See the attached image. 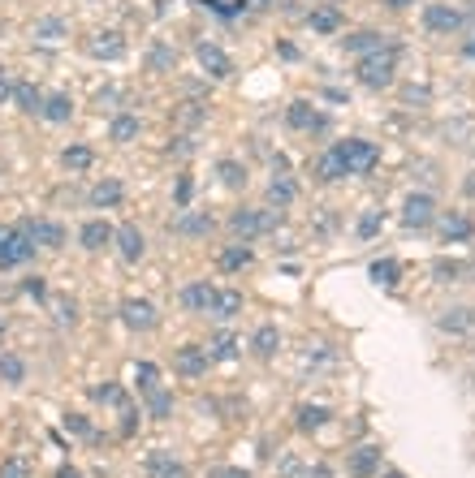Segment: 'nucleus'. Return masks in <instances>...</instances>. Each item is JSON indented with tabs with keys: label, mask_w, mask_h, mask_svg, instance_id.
I'll return each mask as SVG.
<instances>
[{
	"label": "nucleus",
	"mask_w": 475,
	"mask_h": 478,
	"mask_svg": "<svg viewBox=\"0 0 475 478\" xmlns=\"http://www.w3.org/2000/svg\"><path fill=\"white\" fill-rule=\"evenodd\" d=\"M91 401H96V405H108V410H126V405H130V397H126L121 383H100V388H91Z\"/></svg>",
	"instance_id": "obj_30"
},
{
	"label": "nucleus",
	"mask_w": 475,
	"mask_h": 478,
	"mask_svg": "<svg viewBox=\"0 0 475 478\" xmlns=\"http://www.w3.org/2000/svg\"><path fill=\"white\" fill-rule=\"evenodd\" d=\"M359 82L368 87V91H385V87H393V73H398V52L393 48H380V52H368V57H359Z\"/></svg>",
	"instance_id": "obj_1"
},
{
	"label": "nucleus",
	"mask_w": 475,
	"mask_h": 478,
	"mask_svg": "<svg viewBox=\"0 0 475 478\" xmlns=\"http://www.w3.org/2000/svg\"><path fill=\"white\" fill-rule=\"evenodd\" d=\"M113 242H117V255H121V263H138V258L147 255V237L138 233V224H121V228L113 233Z\"/></svg>",
	"instance_id": "obj_11"
},
{
	"label": "nucleus",
	"mask_w": 475,
	"mask_h": 478,
	"mask_svg": "<svg viewBox=\"0 0 475 478\" xmlns=\"http://www.w3.org/2000/svg\"><path fill=\"white\" fill-rule=\"evenodd\" d=\"M135 383H138V392L160 388V366H156V362H138V366H135Z\"/></svg>",
	"instance_id": "obj_40"
},
{
	"label": "nucleus",
	"mask_w": 475,
	"mask_h": 478,
	"mask_svg": "<svg viewBox=\"0 0 475 478\" xmlns=\"http://www.w3.org/2000/svg\"><path fill=\"white\" fill-rule=\"evenodd\" d=\"M385 4H389V9H410L415 0H385Z\"/></svg>",
	"instance_id": "obj_55"
},
{
	"label": "nucleus",
	"mask_w": 475,
	"mask_h": 478,
	"mask_svg": "<svg viewBox=\"0 0 475 478\" xmlns=\"http://www.w3.org/2000/svg\"><path fill=\"white\" fill-rule=\"evenodd\" d=\"M121 323H126L130 332H152V328L160 323V315H156V306H152L147 297H126V302H121Z\"/></svg>",
	"instance_id": "obj_7"
},
{
	"label": "nucleus",
	"mask_w": 475,
	"mask_h": 478,
	"mask_svg": "<svg viewBox=\"0 0 475 478\" xmlns=\"http://www.w3.org/2000/svg\"><path fill=\"white\" fill-rule=\"evenodd\" d=\"M285 121H290V129H299V134H324L329 129V117L315 104H307V99H294L285 108Z\"/></svg>",
	"instance_id": "obj_5"
},
{
	"label": "nucleus",
	"mask_w": 475,
	"mask_h": 478,
	"mask_svg": "<svg viewBox=\"0 0 475 478\" xmlns=\"http://www.w3.org/2000/svg\"><path fill=\"white\" fill-rule=\"evenodd\" d=\"M276 474L281 478H303L307 474V466L294 457V452H281V461H276Z\"/></svg>",
	"instance_id": "obj_44"
},
{
	"label": "nucleus",
	"mask_w": 475,
	"mask_h": 478,
	"mask_svg": "<svg viewBox=\"0 0 475 478\" xmlns=\"http://www.w3.org/2000/svg\"><path fill=\"white\" fill-rule=\"evenodd\" d=\"M207 366H212V358H207L204 345H182V350L173 353V371H177V375H186V380H199V375H207Z\"/></svg>",
	"instance_id": "obj_9"
},
{
	"label": "nucleus",
	"mask_w": 475,
	"mask_h": 478,
	"mask_svg": "<svg viewBox=\"0 0 475 478\" xmlns=\"http://www.w3.org/2000/svg\"><path fill=\"white\" fill-rule=\"evenodd\" d=\"M87 52H91L96 61H121V57H126V39H121V31H100L87 43Z\"/></svg>",
	"instance_id": "obj_13"
},
{
	"label": "nucleus",
	"mask_w": 475,
	"mask_h": 478,
	"mask_svg": "<svg viewBox=\"0 0 475 478\" xmlns=\"http://www.w3.org/2000/svg\"><path fill=\"white\" fill-rule=\"evenodd\" d=\"M432 220H437V198L432 194H410L402 203V224L407 228H428Z\"/></svg>",
	"instance_id": "obj_10"
},
{
	"label": "nucleus",
	"mask_w": 475,
	"mask_h": 478,
	"mask_svg": "<svg viewBox=\"0 0 475 478\" xmlns=\"http://www.w3.org/2000/svg\"><path fill=\"white\" fill-rule=\"evenodd\" d=\"M341 48H346V52H359V57H368V52H380V48H385V35H376V31L346 35V39H341Z\"/></svg>",
	"instance_id": "obj_28"
},
{
	"label": "nucleus",
	"mask_w": 475,
	"mask_h": 478,
	"mask_svg": "<svg viewBox=\"0 0 475 478\" xmlns=\"http://www.w3.org/2000/svg\"><path fill=\"white\" fill-rule=\"evenodd\" d=\"M372 281H376V285H385V289H393L398 281H402V263H398V258H376V263H372Z\"/></svg>",
	"instance_id": "obj_36"
},
{
	"label": "nucleus",
	"mask_w": 475,
	"mask_h": 478,
	"mask_svg": "<svg viewBox=\"0 0 475 478\" xmlns=\"http://www.w3.org/2000/svg\"><path fill=\"white\" fill-rule=\"evenodd\" d=\"M31 39L35 43H43V48H57V43H66L69 39V22L66 18H39L31 27Z\"/></svg>",
	"instance_id": "obj_14"
},
{
	"label": "nucleus",
	"mask_w": 475,
	"mask_h": 478,
	"mask_svg": "<svg viewBox=\"0 0 475 478\" xmlns=\"http://www.w3.org/2000/svg\"><path fill=\"white\" fill-rule=\"evenodd\" d=\"M4 237H9V228H0V242H4Z\"/></svg>",
	"instance_id": "obj_58"
},
{
	"label": "nucleus",
	"mask_w": 475,
	"mask_h": 478,
	"mask_svg": "<svg viewBox=\"0 0 475 478\" xmlns=\"http://www.w3.org/2000/svg\"><path fill=\"white\" fill-rule=\"evenodd\" d=\"M329 422H333V410H329V405H299V410H294V427L307 431V436H311V431H324Z\"/></svg>",
	"instance_id": "obj_17"
},
{
	"label": "nucleus",
	"mask_w": 475,
	"mask_h": 478,
	"mask_svg": "<svg viewBox=\"0 0 475 478\" xmlns=\"http://www.w3.org/2000/svg\"><path fill=\"white\" fill-rule=\"evenodd\" d=\"M350 474L354 478H372L380 474V444H363L350 452Z\"/></svg>",
	"instance_id": "obj_18"
},
{
	"label": "nucleus",
	"mask_w": 475,
	"mask_h": 478,
	"mask_svg": "<svg viewBox=\"0 0 475 478\" xmlns=\"http://www.w3.org/2000/svg\"><path fill=\"white\" fill-rule=\"evenodd\" d=\"M207 315L221 319V323H225V319H234V315H242V293H238V289H216V293H212Z\"/></svg>",
	"instance_id": "obj_19"
},
{
	"label": "nucleus",
	"mask_w": 475,
	"mask_h": 478,
	"mask_svg": "<svg viewBox=\"0 0 475 478\" xmlns=\"http://www.w3.org/2000/svg\"><path fill=\"white\" fill-rule=\"evenodd\" d=\"M195 57H199V65H204L207 78H230L234 73V61L225 57V48H216V43H199L195 48Z\"/></svg>",
	"instance_id": "obj_12"
},
{
	"label": "nucleus",
	"mask_w": 475,
	"mask_h": 478,
	"mask_svg": "<svg viewBox=\"0 0 475 478\" xmlns=\"http://www.w3.org/2000/svg\"><path fill=\"white\" fill-rule=\"evenodd\" d=\"M333 147H338V156L350 177H363V173H372L376 164H380V147L368 143V138H346V143H333Z\"/></svg>",
	"instance_id": "obj_2"
},
{
	"label": "nucleus",
	"mask_w": 475,
	"mask_h": 478,
	"mask_svg": "<svg viewBox=\"0 0 475 478\" xmlns=\"http://www.w3.org/2000/svg\"><path fill=\"white\" fill-rule=\"evenodd\" d=\"M216 177H221L225 190H242V186H246V168H242L238 159H221V164H216Z\"/></svg>",
	"instance_id": "obj_37"
},
{
	"label": "nucleus",
	"mask_w": 475,
	"mask_h": 478,
	"mask_svg": "<svg viewBox=\"0 0 475 478\" xmlns=\"http://www.w3.org/2000/svg\"><path fill=\"white\" fill-rule=\"evenodd\" d=\"M147 478H191V470L173 457V452H165V448H156L152 457H147Z\"/></svg>",
	"instance_id": "obj_15"
},
{
	"label": "nucleus",
	"mask_w": 475,
	"mask_h": 478,
	"mask_svg": "<svg viewBox=\"0 0 475 478\" xmlns=\"http://www.w3.org/2000/svg\"><path fill=\"white\" fill-rule=\"evenodd\" d=\"M147 65H152L156 73H165V69H173V65H177V52L160 43V48H152V57H147Z\"/></svg>",
	"instance_id": "obj_43"
},
{
	"label": "nucleus",
	"mask_w": 475,
	"mask_h": 478,
	"mask_svg": "<svg viewBox=\"0 0 475 478\" xmlns=\"http://www.w3.org/2000/svg\"><path fill=\"white\" fill-rule=\"evenodd\" d=\"M177 233H191V237H204V233H212V216H182L177 220Z\"/></svg>",
	"instance_id": "obj_41"
},
{
	"label": "nucleus",
	"mask_w": 475,
	"mask_h": 478,
	"mask_svg": "<svg viewBox=\"0 0 475 478\" xmlns=\"http://www.w3.org/2000/svg\"><path fill=\"white\" fill-rule=\"evenodd\" d=\"M13 82H18V78H13V69H4V65H0V104H9V99H13Z\"/></svg>",
	"instance_id": "obj_49"
},
{
	"label": "nucleus",
	"mask_w": 475,
	"mask_h": 478,
	"mask_svg": "<svg viewBox=\"0 0 475 478\" xmlns=\"http://www.w3.org/2000/svg\"><path fill=\"white\" fill-rule=\"evenodd\" d=\"M276 350H281V332H276V323L255 328V336H251V353L269 362V358H276Z\"/></svg>",
	"instance_id": "obj_24"
},
{
	"label": "nucleus",
	"mask_w": 475,
	"mask_h": 478,
	"mask_svg": "<svg viewBox=\"0 0 475 478\" xmlns=\"http://www.w3.org/2000/svg\"><path fill=\"white\" fill-rule=\"evenodd\" d=\"M74 319H78V302H57V323L74 328Z\"/></svg>",
	"instance_id": "obj_48"
},
{
	"label": "nucleus",
	"mask_w": 475,
	"mask_h": 478,
	"mask_svg": "<svg viewBox=\"0 0 475 478\" xmlns=\"http://www.w3.org/2000/svg\"><path fill=\"white\" fill-rule=\"evenodd\" d=\"M471 323H475L471 311H449V315L441 319V328H445V332H467Z\"/></svg>",
	"instance_id": "obj_46"
},
{
	"label": "nucleus",
	"mask_w": 475,
	"mask_h": 478,
	"mask_svg": "<svg viewBox=\"0 0 475 478\" xmlns=\"http://www.w3.org/2000/svg\"><path fill=\"white\" fill-rule=\"evenodd\" d=\"M294 198H299V186H294L290 177H272L269 181V203L276 207V212H285Z\"/></svg>",
	"instance_id": "obj_32"
},
{
	"label": "nucleus",
	"mask_w": 475,
	"mask_h": 478,
	"mask_svg": "<svg viewBox=\"0 0 475 478\" xmlns=\"http://www.w3.org/2000/svg\"><path fill=\"white\" fill-rule=\"evenodd\" d=\"M380 478H407V474H402V470H385Z\"/></svg>",
	"instance_id": "obj_56"
},
{
	"label": "nucleus",
	"mask_w": 475,
	"mask_h": 478,
	"mask_svg": "<svg viewBox=\"0 0 475 478\" xmlns=\"http://www.w3.org/2000/svg\"><path fill=\"white\" fill-rule=\"evenodd\" d=\"M204 350H207V358H212V362H234L238 353H242V341H238L234 332H216Z\"/></svg>",
	"instance_id": "obj_25"
},
{
	"label": "nucleus",
	"mask_w": 475,
	"mask_h": 478,
	"mask_svg": "<svg viewBox=\"0 0 475 478\" xmlns=\"http://www.w3.org/2000/svg\"><path fill=\"white\" fill-rule=\"evenodd\" d=\"M380 228H385V216H380V212H363V216H359V228H354V233H359L363 242H372Z\"/></svg>",
	"instance_id": "obj_42"
},
{
	"label": "nucleus",
	"mask_w": 475,
	"mask_h": 478,
	"mask_svg": "<svg viewBox=\"0 0 475 478\" xmlns=\"http://www.w3.org/2000/svg\"><path fill=\"white\" fill-rule=\"evenodd\" d=\"M4 332H9V319L0 315V336H4Z\"/></svg>",
	"instance_id": "obj_57"
},
{
	"label": "nucleus",
	"mask_w": 475,
	"mask_h": 478,
	"mask_svg": "<svg viewBox=\"0 0 475 478\" xmlns=\"http://www.w3.org/2000/svg\"><path fill=\"white\" fill-rule=\"evenodd\" d=\"M463 22H467V13L458 9V4H424V31H432V35H454V31H463Z\"/></svg>",
	"instance_id": "obj_4"
},
{
	"label": "nucleus",
	"mask_w": 475,
	"mask_h": 478,
	"mask_svg": "<svg viewBox=\"0 0 475 478\" xmlns=\"http://www.w3.org/2000/svg\"><path fill=\"white\" fill-rule=\"evenodd\" d=\"M57 478H82V470H78V466H61V470H57Z\"/></svg>",
	"instance_id": "obj_53"
},
{
	"label": "nucleus",
	"mask_w": 475,
	"mask_h": 478,
	"mask_svg": "<svg viewBox=\"0 0 475 478\" xmlns=\"http://www.w3.org/2000/svg\"><path fill=\"white\" fill-rule=\"evenodd\" d=\"M216 263H221V272H242V267H251V263H255V251H251L246 242H234V246H225V251H221Z\"/></svg>",
	"instance_id": "obj_27"
},
{
	"label": "nucleus",
	"mask_w": 475,
	"mask_h": 478,
	"mask_svg": "<svg viewBox=\"0 0 475 478\" xmlns=\"http://www.w3.org/2000/svg\"><path fill=\"white\" fill-rule=\"evenodd\" d=\"M35 255L31 237L22 233V228H9V237L0 242V272H9V267H22L27 258Z\"/></svg>",
	"instance_id": "obj_8"
},
{
	"label": "nucleus",
	"mask_w": 475,
	"mask_h": 478,
	"mask_svg": "<svg viewBox=\"0 0 475 478\" xmlns=\"http://www.w3.org/2000/svg\"><path fill=\"white\" fill-rule=\"evenodd\" d=\"M281 224V212H272V207H264V212H255V207H242V212H234L230 216V228H234L242 242H251V237H260V233H272Z\"/></svg>",
	"instance_id": "obj_3"
},
{
	"label": "nucleus",
	"mask_w": 475,
	"mask_h": 478,
	"mask_svg": "<svg viewBox=\"0 0 475 478\" xmlns=\"http://www.w3.org/2000/svg\"><path fill=\"white\" fill-rule=\"evenodd\" d=\"M18 228L31 237L35 251H61V246H66V228L57 220H22Z\"/></svg>",
	"instance_id": "obj_6"
},
{
	"label": "nucleus",
	"mask_w": 475,
	"mask_h": 478,
	"mask_svg": "<svg viewBox=\"0 0 475 478\" xmlns=\"http://www.w3.org/2000/svg\"><path fill=\"white\" fill-rule=\"evenodd\" d=\"M471 233H475V224L467 220V216H458V212L441 216V237H445V242H467Z\"/></svg>",
	"instance_id": "obj_34"
},
{
	"label": "nucleus",
	"mask_w": 475,
	"mask_h": 478,
	"mask_svg": "<svg viewBox=\"0 0 475 478\" xmlns=\"http://www.w3.org/2000/svg\"><path fill=\"white\" fill-rule=\"evenodd\" d=\"M315 177H320V181H341V177H350L346 164H341V156H338V147H329L324 156L315 159Z\"/></svg>",
	"instance_id": "obj_31"
},
{
	"label": "nucleus",
	"mask_w": 475,
	"mask_h": 478,
	"mask_svg": "<svg viewBox=\"0 0 475 478\" xmlns=\"http://www.w3.org/2000/svg\"><path fill=\"white\" fill-rule=\"evenodd\" d=\"M307 27H311L315 35H338L341 31V9L338 4H320V9H311Z\"/></svg>",
	"instance_id": "obj_26"
},
{
	"label": "nucleus",
	"mask_w": 475,
	"mask_h": 478,
	"mask_svg": "<svg viewBox=\"0 0 475 478\" xmlns=\"http://www.w3.org/2000/svg\"><path fill=\"white\" fill-rule=\"evenodd\" d=\"M113 224L108 220H87L82 224V233H78V242H82V251H104V246H113Z\"/></svg>",
	"instance_id": "obj_21"
},
{
	"label": "nucleus",
	"mask_w": 475,
	"mask_h": 478,
	"mask_svg": "<svg viewBox=\"0 0 475 478\" xmlns=\"http://www.w3.org/2000/svg\"><path fill=\"white\" fill-rule=\"evenodd\" d=\"M61 164H66L69 173H87V168L96 164V151H91V147H82V143H69L66 151H61Z\"/></svg>",
	"instance_id": "obj_33"
},
{
	"label": "nucleus",
	"mask_w": 475,
	"mask_h": 478,
	"mask_svg": "<svg viewBox=\"0 0 475 478\" xmlns=\"http://www.w3.org/2000/svg\"><path fill=\"white\" fill-rule=\"evenodd\" d=\"M147 397V418H169L173 414V397L165 388H152V392H143Z\"/></svg>",
	"instance_id": "obj_38"
},
{
	"label": "nucleus",
	"mask_w": 475,
	"mask_h": 478,
	"mask_svg": "<svg viewBox=\"0 0 475 478\" xmlns=\"http://www.w3.org/2000/svg\"><path fill=\"white\" fill-rule=\"evenodd\" d=\"M463 57H467V61H475V35L467 39V43H463Z\"/></svg>",
	"instance_id": "obj_54"
},
{
	"label": "nucleus",
	"mask_w": 475,
	"mask_h": 478,
	"mask_svg": "<svg viewBox=\"0 0 475 478\" xmlns=\"http://www.w3.org/2000/svg\"><path fill=\"white\" fill-rule=\"evenodd\" d=\"M303 478H333V470L324 466V461H315V466H307V474Z\"/></svg>",
	"instance_id": "obj_51"
},
{
	"label": "nucleus",
	"mask_w": 475,
	"mask_h": 478,
	"mask_svg": "<svg viewBox=\"0 0 475 478\" xmlns=\"http://www.w3.org/2000/svg\"><path fill=\"white\" fill-rule=\"evenodd\" d=\"M22 297L48 302V281H43V276H27V285H22Z\"/></svg>",
	"instance_id": "obj_47"
},
{
	"label": "nucleus",
	"mask_w": 475,
	"mask_h": 478,
	"mask_svg": "<svg viewBox=\"0 0 475 478\" xmlns=\"http://www.w3.org/2000/svg\"><path fill=\"white\" fill-rule=\"evenodd\" d=\"M18 112H27V117H39V108H43V91L35 87V82H27V78H18L13 82V99H9Z\"/></svg>",
	"instance_id": "obj_16"
},
{
	"label": "nucleus",
	"mask_w": 475,
	"mask_h": 478,
	"mask_svg": "<svg viewBox=\"0 0 475 478\" xmlns=\"http://www.w3.org/2000/svg\"><path fill=\"white\" fill-rule=\"evenodd\" d=\"M0 383H9V388L27 383V362L18 353H0Z\"/></svg>",
	"instance_id": "obj_35"
},
{
	"label": "nucleus",
	"mask_w": 475,
	"mask_h": 478,
	"mask_svg": "<svg viewBox=\"0 0 475 478\" xmlns=\"http://www.w3.org/2000/svg\"><path fill=\"white\" fill-rule=\"evenodd\" d=\"M66 431H69V436H78V440H96L91 422H87L82 414H66Z\"/></svg>",
	"instance_id": "obj_45"
},
{
	"label": "nucleus",
	"mask_w": 475,
	"mask_h": 478,
	"mask_svg": "<svg viewBox=\"0 0 475 478\" xmlns=\"http://www.w3.org/2000/svg\"><path fill=\"white\" fill-rule=\"evenodd\" d=\"M138 129H143V121H138V112H113V121H108V138L113 143H135Z\"/></svg>",
	"instance_id": "obj_22"
},
{
	"label": "nucleus",
	"mask_w": 475,
	"mask_h": 478,
	"mask_svg": "<svg viewBox=\"0 0 475 478\" xmlns=\"http://www.w3.org/2000/svg\"><path fill=\"white\" fill-rule=\"evenodd\" d=\"M39 117L48 121V126H66L69 117H74V99L66 91H57V96H43V108H39Z\"/></svg>",
	"instance_id": "obj_20"
},
{
	"label": "nucleus",
	"mask_w": 475,
	"mask_h": 478,
	"mask_svg": "<svg viewBox=\"0 0 475 478\" xmlns=\"http://www.w3.org/2000/svg\"><path fill=\"white\" fill-rule=\"evenodd\" d=\"M191 194H195V181H191V177H177V207H182V212L191 207Z\"/></svg>",
	"instance_id": "obj_50"
},
{
	"label": "nucleus",
	"mask_w": 475,
	"mask_h": 478,
	"mask_svg": "<svg viewBox=\"0 0 475 478\" xmlns=\"http://www.w3.org/2000/svg\"><path fill=\"white\" fill-rule=\"evenodd\" d=\"M212 293H216V289L207 285V281H195V285L182 289V306H186L191 315H207V306H212Z\"/></svg>",
	"instance_id": "obj_23"
},
{
	"label": "nucleus",
	"mask_w": 475,
	"mask_h": 478,
	"mask_svg": "<svg viewBox=\"0 0 475 478\" xmlns=\"http://www.w3.org/2000/svg\"><path fill=\"white\" fill-rule=\"evenodd\" d=\"M121 181H117V177H104V181H96V186H91V207H117V203H121Z\"/></svg>",
	"instance_id": "obj_29"
},
{
	"label": "nucleus",
	"mask_w": 475,
	"mask_h": 478,
	"mask_svg": "<svg viewBox=\"0 0 475 478\" xmlns=\"http://www.w3.org/2000/svg\"><path fill=\"white\" fill-rule=\"evenodd\" d=\"M0 478H31V457L27 452H13L0 461Z\"/></svg>",
	"instance_id": "obj_39"
},
{
	"label": "nucleus",
	"mask_w": 475,
	"mask_h": 478,
	"mask_svg": "<svg viewBox=\"0 0 475 478\" xmlns=\"http://www.w3.org/2000/svg\"><path fill=\"white\" fill-rule=\"evenodd\" d=\"M212 478H246V470H234V466H225V470H216Z\"/></svg>",
	"instance_id": "obj_52"
}]
</instances>
